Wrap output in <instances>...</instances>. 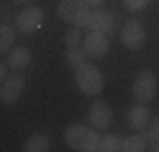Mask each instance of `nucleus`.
Instances as JSON below:
<instances>
[{"label":"nucleus","mask_w":159,"mask_h":152,"mask_svg":"<svg viewBox=\"0 0 159 152\" xmlns=\"http://www.w3.org/2000/svg\"><path fill=\"white\" fill-rule=\"evenodd\" d=\"M89 31H98V33H106L111 36L116 31V15L106 8H96L93 15H91V23H89Z\"/></svg>","instance_id":"10"},{"label":"nucleus","mask_w":159,"mask_h":152,"mask_svg":"<svg viewBox=\"0 0 159 152\" xmlns=\"http://www.w3.org/2000/svg\"><path fill=\"white\" fill-rule=\"evenodd\" d=\"M30 61H33V51L25 48V46H15V48H10L8 56H5V64H8L13 71H23V69H28Z\"/></svg>","instance_id":"11"},{"label":"nucleus","mask_w":159,"mask_h":152,"mask_svg":"<svg viewBox=\"0 0 159 152\" xmlns=\"http://www.w3.org/2000/svg\"><path fill=\"white\" fill-rule=\"evenodd\" d=\"M152 152H159V142H154V147H149Z\"/></svg>","instance_id":"22"},{"label":"nucleus","mask_w":159,"mask_h":152,"mask_svg":"<svg viewBox=\"0 0 159 152\" xmlns=\"http://www.w3.org/2000/svg\"><path fill=\"white\" fill-rule=\"evenodd\" d=\"M84 51L89 53V59H104L109 53V36L98 31H89L84 38Z\"/></svg>","instance_id":"9"},{"label":"nucleus","mask_w":159,"mask_h":152,"mask_svg":"<svg viewBox=\"0 0 159 152\" xmlns=\"http://www.w3.org/2000/svg\"><path fill=\"white\" fill-rule=\"evenodd\" d=\"M147 5H149V0H124V8L129 13H142Z\"/></svg>","instance_id":"20"},{"label":"nucleus","mask_w":159,"mask_h":152,"mask_svg":"<svg viewBox=\"0 0 159 152\" xmlns=\"http://www.w3.org/2000/svg\"><path fill=\"white\" fill-rule=\"evenodd\" d=\"M13 3H28V0H13Z\"/></svg>","instance_id":"23"},{"label":"nucleus","mask_w":159,"mask_h":152,"mask_svg":"<svg viewBox=\"0 0 159 152\" xmlns=\"http://www.w3.org/2000/svg\"><path fill=\"white\" fill-rule=\"evenodd\" d=\"M63 140L76 152H98V145H101L98 129L91 127V124H71V127H66Z\"/></svg>","instance_id":"1"},{"label":"nucleus","mask_w":159,"mask_h":152,"mask_svg":"<svg viewBox=\"0 0 159 152\" xmlns=\"http://www.w3.org/2000/svg\"><path fill=\"white\" fill-rule=\"evenodd\" d=\"M76 86L81 89L86 97H98L104 91V74L93 64H84L76 69Z\"/></svg>","instance_id":"3"},{"label":"nucleus","mask_w":159,"mask_h":152,"mask_svg":"<svg viewBox=\"0 0 159 152\" xmlns=\"http://www.w3.org/2000/svg\"><path fill=\"white\" fill-rule=\"evenodd\" d=\"M86 5H91V8H96V5H104V0H84Z\"/></svg>","instance_id":"21"},{"label":"nucleus","mask_w":159,"mask_h":152,"mask_svg":"<svg viewBox=\"0 0 159 152\" xmlns=\"http://www.w3.org/2000/svg\"><path fill=\"white\" fill-rule=\"evenodd\" d=\"M84 38L86 36H81V28L71 26L66 31V36H63V43H66V48H78V46H84Z\"/></svg>","instance_id":"18"},{"label":"nucleus","mask_w":159,"mask_h":152,"mask_svg":"<svg viewBox=\"0 0 159 152\" xmlns=\"http://www.w3.org/2000/svg\"><path fill=\"white\" fill-rule=\"evenodd\" d=\"M89 124L96 127V129H109L114 124V112L104 99H96L89 107Z\"/></svg>","instance_id":"8"},{"label":"nucleus","mask_w":159,"mask_h":152,"mask_svg":"<svg viewBox=\"0 0 159 152\" xmlns=\"http://www.w3.org/2000/svg\"><path fill=\"white\" fill-rule=\"evenodd\" d=\"M121 43L129 48V51H139L144 43H147V28L144 23L139 21H126L121 26Z\"/></svg>","instance_id":"6"},{"label":"nucleus","mask_w":159,"mask_h":152,"mask_svg":"<svg viewBox=\"0 0 159 152\" xmlns=\"http://www.w3.org/2000/svg\"><path fill=\"white\" fill-rule=\"evenodd\" d=\"M152 122V114H149V109H147V104H134L129 112H126V124L136 132V129H142V127H147Z\"/></svg>","instance_id":"12"},{"label":"nucleus","mask_w":159,"mask_h":152,"mask_svg":"<svg viewBox=\"0 0 159 152\" xmlns=\"http://www.w3.org/2000/svg\"><path fill=\"white\" fill-rule=\"evenodd\" d=\"M144 135H147V140L154 145V142H159V114H157V117L147 124V132H144Z\"/></svg>","instance_id":"19"},{"label":"nucleus","mask_w":159,"mask_h":152,"mask_svg":"<svg viewBox=\"0 0 159 152\" xmlns=\"http://www.w3.org/2000/svg\"><path fill=\"white\" fill-rule=\"evenodd\" d=\"M23 89H25V76L20 71H13L8 79H3V86H0V99H3V104H15L20 99Z\"/></svg>","instance_id":"7"},{"label":"nucleus","mask_w":159,"mask_h":152,"mask_svg":"<svg viewBox=\"0 0 159 152\" xmlns=\"http://www.w3.org/2000/svg\"><path fill=\"white\" fill-rule=\"evenodd\" d=\"M43 23H46V10L38 8V5L23 8L18 13V18H15V26H18L20 33H35V31L43 28Z\"/></svg>","instance_id":"5"},{"label":"nucleus","mask_w":159,"mask_h":152,"mask_svg":"<svg viewBox=\"0 0 159 152\" xmlns=\"http://www.w3.org/2000/svg\"><path fill=\"white\" fill-rule=\"evenodd\" d=\"M23 150L25 152H48L51 150V140H48V135H43V132H35V135H30L25 140Z\"/></svg>","instance_id":"13"},{"label":"nucleus","mask_w":159,"mask_h":152,"mask_svg":"<svg viewBox=\"0 0 159 152\" xmlns=\"http://www.w3.org/2000/svg\"><path fill=\"white\" fill-rule=\"evenodd\" d=\"M131 94H134V102L139 104H149L157 97V74L144 69L134 76V84H131Z\"/></svg>","instance_id":"4"},{"label":"nucleus","mask_w":159,"mask_h":152,"mask_svg":"<svg viewBox=\"0 0 159 152\" xmlns=\"http://www.w3.org/2000/svg\"><path fill=\"white\" fill-rule=\"evenodd\" d=\"M124 145V137L114 135V132H109V135L101 137V145H98V152H119Z\"/></svg>","instance_id":"16"},{"label":"nucleus","mask_w":159,"mask_h":152,"mask_svg":"<svg viewBox=\"0 0 159 152\" xmlns=\"http://www.w3.org/2000/svg\"><path fill=\"white\" fill-rule=\"evenodd\" d=\"M13 41H15V31H13V26L5 21L3 28H0V51L8 53V51L13 48Z\"/></svg>","instance_id":"17"},{"label":"nucleus","mask_w":159,"mask_h":152,"mask_svg":"<svg viewBox=\"0 0 159 152\" xmlns=\"http://www.w3.org/2000/svg\"><path fill=\"white\" fill-rule=\"evenodd\" d=\"M91 15H93V10L84 0H61V5H58V18L71 26H78V28H84V26L89 28Z\"/></svg>","instance_id":"2"},{"label":"nucleus","mask_w":159,"mask_h":152,"mask_svg":"<svg viewBox=\"0 0 159 152\" xmlns=\"http://www.w3.org/2000/svg\"><path fill=\"white\" fill-rule=\"evenodd\" d=\"M66 64L76 71L78 66H84V64H89V53L78 46V48H66Z\"/></svg>","instance_id":"15"},{"label":"nucleus","mask_w":159,"mask_h":152,"mask_svg":"<svg viewBox=\"0 0 159 152\" xmlns=\"http://www.w3.org/2000/svg\"><path fill=\"white\" fill-rule=\"evenodd\" d=\"M147 145H149V140H147V135H139V132H134V135H129V137H124V145H121V152H144V150H149Z\"/></svg>","instance_id":"14"}]
</instances>
